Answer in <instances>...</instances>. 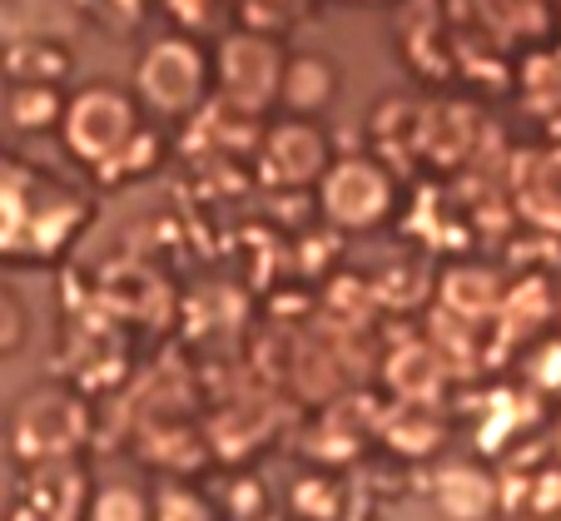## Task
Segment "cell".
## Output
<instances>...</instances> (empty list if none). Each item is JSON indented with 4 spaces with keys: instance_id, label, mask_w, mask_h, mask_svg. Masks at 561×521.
<instances>
[{
    "instance_id": "5",
    "label": "cell",
    "mask_w": 561,
    "mask_h": 521,
    "mask_svg": "<svg viewBox=\"0 0 561 521\" xmlns=\"http://www.w3.org/2000/svg\"><path fill=\"white\" fill-rule=\"evenodd\" d=\"M139 95L164 115H184L204 95V55L190 40H159L139 60Z\"/></svg>"
},
{
    "instance_id": "13",
    "label": "cell",
    "mask_w": 561,
    "mask_h": 521,
    "mask_svg": "<svg viewBox=\"0 0 561 521\" xmlns=\"http://www.w3.org/2000/svg\"><path fill=\"white\" fill-rule=\"evenodd\" d=\"M159 507H164V521H209V511H204L190 491H164Z\"/></svg>"
},
{
    "instance_id": "1",
    "label": "cell",
    "mask_w": 561,
    "mask_h": 521,
    "mask_svg": "<svg viewBox=\"0 0 561 521\" xmlns=\"http://www.w3.org/2000/svg\"><path fill=\"white\" fill-rule=\"evenodd\" d=\"M318 204L339 229H373L392 209V174L378 160H333L329 174L318 180Z\"/></svg>"
},
{
    "instance_id": "9",
    "label": "cell",
    "mask_w": 561,
    "mask_h": 521,
    "mask_svg": "<svg viewBox=\"0 0 561 521\" xmlns=\"http://www.w3.org/2000/svg\"><path fill=\"white\" fill-rule=\"evenodd\" d=\"M5 70H11V80H21V85H55V80L70 70V55L50 40H21L5 50Z\"/></svg>"
},
{
    "instance_id": "3",
    "label": "cell",
    "mask_w": 561,
    "mask_h": 521,
    "mask_svg": "<svg viewBox=\"0 0 561 521\" xmlns=\"http://www.w3.org/2000/svg\"><path fill=\"white\" fill-rule=\"evenodd\" d=\"M135 105L129 95L110 85H95L85 95H75L70 109H65V144L80 154V160H115L119 149L135 139Z\"/></svg>"
},
{
    "instance_id": "8",
    "label": "cell",
    "mask_w": 561,
    "mask_h": 521,
    "mask_svg": "<svg viewBox=\"0 0 561 521\" xmlns=\"http://www.w3.org/2000/svg\"><path fill=\"white\" fill-rule=\"evenodd\" d=\"M437 501H443V511L453 521H482L492 511V482L482 477V472H472V467H457V472H447L443 477Z\"/></svg>"
},
{
    "instance_id": "6",
    "label": "cell",
    "mask_w": 561,
    "mask_h": 521,
    "mask_svg": "<svg viewBox=\"0 0 561 521\" xmlns=\"http://www.w3.org/2000/svg\"><path fill=\"white\" fill-rule=\"evenodd\" d=\"M264 164L278 184H318L329 174V139L318 135V125L308 119H288L268 135L264 144Z\"/></svg>"
},
{
    "instance_id": "7",
    "label": "cell",
    "mask_w": 561,
    "mask_h": 521,
    "mask_svg": "<svg viewBox=\"0 0 561 521\" xmlns=\"http://www.w3.org/2000/svg\"><path fill=\"white\" fill-rule=\"evenodd\" d=\"M333 95H339V65L323 60V55H294L284 65V85H278V100L294 109L298 119L329 109Z\"/></svg>"
},
{
    "instance_id": "2",
    "label": "cell",
    "mask_w": 561,
    "mask_h": 521,
    "mask_svg": "<svg viewBox=\"0 0 561 521\" xmlns=\"http://www.w3.org/2000/svg\"><path fill=\"white\" fill-rule=\"evenodd\" d=\"M85 437V407L65 393H31L15 407L11 447L21 462H60Z\"/></svg>"
},
{
    "instance_id": "10",
    "label": "cell",
    "mask_w": 561,
    "mask_h": 521,
    "mask_svg": "<svg viewBox=\"0 0 561 521\" xmlns=\"http://www.w3.org/2000/svg\"><path fill=\"white\" fill-rule=\"evenodd\" d=\"M55 109H60V100H55V85H21L11 95V115L21 129H45L55 119Z\"/></svg>"
},
{
    "instance_id": "11",
    "label": "cell",
    "mask_w": 561,
    "mask_h": 521,
    "mask_svg": "<svg viewBox=\"0 0 561 521\" xmlns=\"http://www.w3.org/2000/svg\"><path fill=\"white\" fill-rule=\"evenodd\" d=\"M25 333H31V323H25L21 298H15L11 288H0V352L25 348Z\"/></svg>"
},
{
    "instance_id": "12",
    "label": "cell",
    "mask_w": 561,
    "mask_h": 521,
    "mask_svg": "<svg viewBox=\"0 0 561 521\" xmlns=\"http://www.w3.org/2000/svg\"><path fill=\"white\" fill-rule=\"evenodd\" d=\"M95 521H149V517H145V501L129 487H110L105 497L95 501Z\"/></svg>"
},
{
    "instance_id": "4",
    "label": "cell",
    "mask_w": 561,
    "mask_h": 521,
    "mask_svg": "<svg viewBox=\"0 0 561 521\" xmlns=\"http://www.w3.org/2000/svg\"><path fill=\"white\" fill-rule=\"evenodd\" d=\"M284 55L268 35H229L219 45V85L224 100L239 109H264L268 100H278L284 85Z\"/></svg>"
}]
</instances>
